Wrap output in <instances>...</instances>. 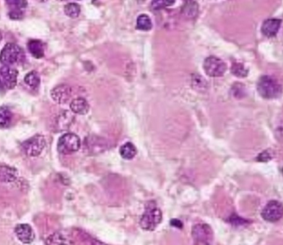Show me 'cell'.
Wrapping results in <instances>:
<instances>
[{
	"mask_svg": "<svg viewBox=\"0 0 283 245\" xmlns=\"http://www.w3.org/2000/svg\"><path fill=\"white\" fill-rule=\"evenodd\" d=\"M161 210L155 205H147L145 211L142 215L140 220V226L146 231H153L156 229L157 226L161 223Z\"/></svg>",
	"mask_w": 283,
	"mask_h": 245,
	"instance_id": "obj_3",
	"label": "cell"
},
{
	"mask_svg": "<svg viewBox=\"0 0 283 245\" xmlns=\"http://www.w3.org/2000/svg\"><path fill=\"white\" fill-rule=\"evenodd\" d=\"M204 70L210 77H221L227 71V65L216 56H209L204 62Z\"/></svg>",
	"mask_w": 283,
	"mask_h": 245,
	"instance_id": "obj_8",
	"label": "cell"
},
{
	"mask_svg": "<svg viewBox=\"0 0 283 245\" xmlns=\"http://www.w3.org/2000/svg\"><path fill=\"white\" fill-rule=\"evenodd\" d=\"M283 204L278 200H271L262 211V217L268 222H277L283 217Z\"/></svg>",
	"mask_w": 283,
	"mask_h": 245,
	"instance_id": "obj_9",
	"label": "cell"
},
{
	"mask_svg": "<svg viewBox=\"0 0 283 245\" xmlns=\"http://www.w3.org/2000/svg\"><path fill=\"white\" fill-rule=\"evenodd\" d=\"M232 72L238 77H246L248 76V70L241 63H233L232 66Z\"/></svg>",
	"mask_w": 283,
	"mask_h": 245,
	"instance_id": "obj_24",
	"label": "cell"
},
{
	"mask_svg": "<svg viewBox=\"0 0 283 245\" xmlns=\"http://www.w3.org/2000/svg\"><path fill=\"white\" fill-rule=\"evenodd\" d=\"M198 12H199V7L198 3L195 2H186L185 5L183 6V14L188 18H195L198 15Z\"/></svg>",
	"mask_w": 283,
	"mask_h": 245,
	"instance_id": "obj_21",
	"label": "cell"
},
{
	"mask_svg": "<svg viewBox=\"0 0 283 245\" xmlns=\"http://www.w3.org/2000/svg\"><path fill=\"white\" fill-rule=\"evenodd\" d=\"M151 19L146 14H141L137 18V29L142 31H149L152 28Z\"/></svg>",
	"mask_w": 283,
	"mask_h": 245,
	"instance_id": "obj_22",
	"label": "cell"
},
{
	"mask_svg": "<svg viewBox=\"0 0 283 245\" xmlns=\"http://www.w3.org/2000/svg\"><path fill=\"white\" fill-rule=\"evenodd\" d=\"M46 145L45 139L43 135L37 134L22 144L23 152L28 157H38L43 152Z\"/></svg>",
	"mask_w": 283,
	"mask_h": 245,
	"instance_id": "obj_7",
	"label": "cell"
},
{
	"mask_svg": "<svg viewBox=\"0 0 283 245\" xmlns=\"http://www.w3.org/2000/svg\"><path fill=\"white\" fill-rule=\"evenodd\" d=\"M1 40H2V33L0 32V42H1Z\"/></svg>",
	"mask_w": 283,
	"mask_h": 245,
	"instance_id": "obj_29",
	"label": "cell"
},
{
	"mask_svg": "<svg viewBox=\"0 0 283 245\" xmlns=\"http://www.w3.org/2000/svg\"><path fill=\"white\" fill-rule=\"evenodd\" d=\"M230 222L234 225H243L244 224H247L248 223L247 220H243V218L238 217V216H233V217L230 218Z\"/></svg>",
	"mask_w": 283,
	"mask_h": 245,
	"instance_id": "obj_27",
	"label": "cell"
},
{
	"mask_svg": "<svg viewBox=\"0 0 283 245\" xmlns=\"http://www.w3.org/2000/svg\"><path fill=\"white\" fill-rule=\"evenodd\" d=\"M273 157V153L271 150H265L263 152H261L260 154L258 155V157L256 158L258 162H268L272 160Z\"/></svg>",
	"mask_w": 283,
	"mask_h": 245,
	"instance_id": "obj_25",
	"label": "cell"
},
{
	"mask_svg": "<svg viewBox=\"0 0 283 245\" xmlns=\"http://www.w3.org/2000/svg\"><path fill=\"white\" fill-rule=\"evenodd\" d=\"M194 245H212L213 233L207 224H197L192 229Z\"/></svg>",
	"mask_w": 283,
	"mask_h": 245,
	"instance_id": "obj_5",
	"label": "cell"
},
{
	"mask_svg": "<svg viewBox=\"0 0 283 245\" xmlns=\"http://www.w3.org/2000/svg\"><path fill=\"white\" fill-rule=\"evenodd\" d=\"M81 147V139L76 134L68 133L59 139L58 150L62 154L69 155L77 152Z\"/></svg>",
	"mask_w": 283,
	"mask_h": 245,
	"instance_id": "obj_4",
	"label": "cell"
},
{
	"mask_svg": "<svg viewBox=\"0 0 283 245\" xmlns=\"http://www.w3.org/2000/svg\"><path fill=\"white\" fill-rule=\"evenodd\" d=\"M258 93L264 99H275L282 93V86L273 76H263L258 82Z\"/></svg>",
	"mask_w": 283,
	"mask_h": 245,
	"instance_id": "obj_1",
	"label": "cell"
},
{
	"mask_svg": "<svg viewBox=\"0 0 283 245\" xmlns=\"http://www.w3.org/2000/svg\"><path fill=\"white\" fill-rule=\"evenodd\" d=\"M175 2H169V1H154L152 2L151 7L154 10H159L167 6L172 5Z\"/></svg>",
	"mask_w": 283,
	"mask_h": 245,
	"instance_id": "obj_26",
	"label": "cell"
},
{
	"mask_svg": "<svg viewBox=\"0 0 283 245\" xmlns=\"http://www.w3.org/2000/svg\"><path fill=\"white\" fill-rule=\"evenodd\" d=\"M120 154L122 158L126 160H132L137 154V149L132 143H126L120 147Z\"/></svg>",
	"mask_w": 283,
	"mask_h": 245,
	"instance_id": "obj_17",
	"label": "cell"
},
{
	"mask_svg": "<svg viewBox=\"0 0 283 245\" xmlns=\"http://www.w3.org/2000/svg\"><path fill=\"white\" fill-rule=\"evenodd\" d=\"M25 59L23 49L15 43H8L0 53V62L3 66H12L22 63Z\"/></svg>",
	"mask_w": 283,
	"mask_h": 245,
	"instance_id": "obj_2",
	"label": "cell"
},
{
	"mask_svg": "<svg viewBox=\"0 0 283 245\" xmlns=\"http://www.w3.org/2000/svg\"><path fill=\"white\" fill-rule=\"evenodd\" d=\"M28 51L35 58H42L44 56L43 44L39 40H30L28 43Z\"/></svg>",
	"mask_w": 283,
	"mask_h": 245,
	"instance_id": "obj_16",
	"label": "cell"
},
{
	"mask_svg": "<svg viewBox=\"0 0 283 245\" xmlns=\"http://www.w3.org/2000/svg\"><path fill=\"white\" fill-rule=\"evenodd\" d=\"M46 245H73V240L68 231L60 230L47 238Z\"/></svg>",
	"mask_w": 283,
	"mask_h": 245,
	"instance_id": "obj_11",
	"label": "cell"
},
{
	"mask_svg": "<svg viewBox=\"0 0 283 245\" xmlns=\"http://www.w3.org/2000/svg\"><path fill=\"white\" fill-rule=\"evenodd\" d=\"M24 82L29 88L36 90L40 86V76L38 75V72L34 71H31L29 73L27 74L24 77Z\"/></svg>",
	"mask_w": 283,
	"mask_h": 245,
	"instance_id": "obj_20",
	"label": "cell"
},
{
	"mask_svg": "<svg viewBox=\"0 0 283 245\" xmlns=\"http://www.w3.org/2000/svg\"><path fill=\"white\" fill-rule=\"evenodd\" d=\"M18 71L12 66H3L0 67V92L12 90L17 85Z\"/></svg>",
	"mask_w": 283,
	"mask_h": 245,
	"instance_id": "obj_6",
	"label": "cell"
},
{
	"mask_svg": "<svg viewBox=\"0 0 283 245\" xmlns=\"http://www.w3.org/2000/svg\"><path fill=\"white\" fill-rule=\"evenodd\" d=\"M17 172L15 169H13L12 167H8V166H3L0 165V180L2 182H13L16 179L17 177Z\"/></svg>",
	"mask_w": 283,
	"mask_h": 245,
	"instance_id": "obj_18",
	"label": "cell"
},
{
	"mask_svg": "<svg viewBox=\"0 0 283 245\" xmlns=\"http://www.w3.org/2000/svg\"><path fill=\"white\" fill-rule=\"evenodd\" d=\"M64 12L66 13V15L69 16L70 18H76L78 17L79 14L81 13V8L77 3H69L65 5Z\"/></svg>",
	"mask_w": 283,
	"mask_h": 245,
	"instance_id": "obj_23",
	"label": "cell"
},
{
	"mask_svg": "<svg viewBox=\"0 0 283 245\" xmlns=\"http://www.w3.org/2000/svg\"><path fill=\"white\" fill-rule=\"evenodd\" d=\"M282 20L278 18H269L264 21L262 25L261 31L268 38H273L278 34L280 29Z\"/></svg>",
	"mask_w": 283,
	"mask_h": 245,
	"instance_id": "obj_14",
	"label": "cell"
},
{
	"mask_svg": "<svg viewBox=\"0 0 283 245\" xmlns=\"http://www.w3.org/2000/svg\"><path fill=\"white\" fill-rule=\"evenodd\" d=\"M13 119V114L8 107H0V128H8Z\"/></svg>",
	"mask_w": 283,
	"mask_h": 245,
	"instance_id": "obj_19",
	"label": "cell"
},
{
	"mask_svg": "<svg viewBox=\"0 0 283 245\" xmlns=\"http://www.w3.org/2000/svg\"><path fill=\"white\" fill-rule=\"evenodd\" d=\"M71 89L68 85H59L51 91L53 100L59 104H67L71 97Z\"/></svg>",
	"mask_w": 283,
	"mask_h": 245,
	"instance_id": "obj_10",
	"label": "cell"
},
{
	"mask_svg": "<svg viewBox=\"0 0 283 245\" xmlns=\"http://www.w3.org/2000/svg\"><path fill=\"white\" fill-rule=\"evenodd\" d=\"M14 232L18 240L26 245L31 244L35 238L33 228L28 224H20V225H17Z\"/></svg>",
	"mask_w": 283,
	"mask_h": 245,
	"instance_id": "obj_12",
	"label": "cell"
},
{
	"mask_svg": "<svg viewBox=\"0 0 283 245\" xmlns=\"http://www.w3.org/2000/svg\"><path fill=\"white\" fill-rule=\"evenodd\" d=\"M170 225H172V226H174V227H183L182 222H181L180 220H176V219H174V220H171V221H170Z\"/></svg>",
	"mask_w": 283,
	"mask_h": 245,
	"instance_id": "obj_28",
	"label": "cell"
},
{
	"mask_svg": "<svg viewBox=\"0 0 283 245\" xmlns=\"http://www.w3.org/2000/svg\"><path fill=\"white\" fill-rule=\"evenodd\" d=\"M70 109L74 114L83 115L88 113L90 105H89L88 102L86 101V99L79 97L71 102Z\"/></svg>",
	"mask_w": 283,
	"mask_h": 245,
	"instance_id": "obj_15",
	"label": "cell"
},
{
	"mask_svg": "<svg viewBox=\"0 0 283 245\" xmlns=\"http://www.w3.org/2000/svg\"><path fill=\"white\" fill-rule=\"evenodd\" d=\"M6 3L9 7L8 16L13 20H20L24 16V10L28 6L26 1H7Z\"/></svg>",
	"mask_w": 283,
	"mask_h": 245,
	"instance_id": "obj_13",
	"label": "cell"
}]
</instances>
